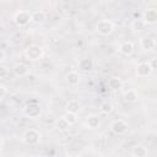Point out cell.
I'll return each instance as SVG.
<instances>
[{"label": "cell", "mask_w": 157, "mask_h": 157, "mask_svg": "<svg viewBox=\"0 0 157 157\" xmlns=\"http://www.w3.org/2000/svg\"><path fill=\"white\" fill-rule=\"evenodd\" d=\"M40 132L36 129H28L22 135V141L28 146H36L40 142Z\"/></svg>", "instance_id": "6da1fadb"}, {"label": "cell", "mask_w": 157, "mask_h": 157, "mask_svg": "<svg viewBox=\"0 0 157 157\" xmlns=\"http://www.w3.org/2000/svg\"><path fill=\"white\" fill-rule=\"evenodd\" d=\"M44 55V50L42 47L37 45V44H32V45H28L26 49H25V56L31 60V61H36V60H39L42 56Z\"/></svg>", "instance_id": "7a4b0ae2"}, {"label": "cell", "mask_w": 157, "mask_h": 157, "mask_svg": "<svg viewBox=\"0 0 157 157\" xmlns=\"http://www.w3.org/2000/svg\"><path fill=\"white\" fill-rule=\"evenodd\" d=\"M40 113H42L40 105L37 102H29V103H27L23 107V115L27 117V118H29V119L38 118L40 115Z\"/></svg>", "instance_id": "3957f363"}, {"label": "cell", "mask_w": 157, "mask_h": 157, "mask_svg": "<svg viewBox=\"0 0 157 157\" xmlns=\"http://www.w3.org/2000/svg\"><path fill=\"white\" fill-rule=\"evenodd\" d=\"M96 31L101 36H109L114 32V23L110 20H101L96 25Z\"/></svg>", "instance_id": "277c9868"}, {"label": "cell", "mask_w": 157, "mask_h": 157, "mask_svg": "<svg viewBox=\"0 0 157 157\" xmlns=\"http://www.w3.org/2000/svg\"><path fill=\"white\" fill-rule=\"evenodd\" d=\"M13 21L17 26L20 27H23V26H27L31 21H32V13H29L28 11H25V10H21V11H17L13 16Z\"/></svg>", "instance_id": "5b68a950"}, {"label": "cell", "mask_w": 157, "mask_h": 157, "mask_svg": "<svg viewBox=\"0 0 157 157\" xmlns=\"http://www.w3.org/2000/svg\"><path fill=\"white\" fill-rule=\"evenodd\" d=\"M110 129H112V131L114 134L121 135V134L126 132V130H128V123L125 120H123V119H117V120H114L112 123Z\"/></svg>", "instance_id": "8992f818"}, {"label": "cell", "mask_w": 157, "mask_h": 157, "mask_svg": "<svg viewBox=\"0 0 157 157\" xmlns=\"http://www.w3.org/2000/svg\"><path fill=\"white\" fill-rule=\"evenodd\" d=\"M152 71H153V70H152V67H151L150 63H146V61L137 64L136 70H135L136 76H139V77H147V76H150V75H151V72H152Z\"/></svg>", "instance_id": "52a82bcc"}, {"label": "cell", "mask_w": 157, "mask_h": 157, "mask_svg": "<svg viewBox=\"0 0 157 157\" xmlns=\"http://www.w3.org/2000/svg\"><path fill=\"white\" fill-rule=\"evenodd\" d=\"M12 72H13V75L16 77H25V76H27L29 74V69L23 63H17V64L13 65Z\"/></svg>", "instance_id": "ba28073f"}, {"label": "cell", "mask_w": 157, "mask_h": 157, "mask_svg": "<svg viewBox=\"0 0 157 157\" xmlns=\"http://www.w3.org/2000/svg\"><path fill=\"white\" fill-rule=\"evenodd\" d=\"M142 20L145 21L146 25H153L157 22V10L155 9H147L144 12Z\"/></svg>", "instance_id": "9c48e42d"}, {"label": "cell", "mask_w": 157, "mask_h": 157, "mask_svg": "<svg viewBox=\"0 0 157 157\" xmlns=\"http://www.w3.org/2000/svg\"><path fill=\"white\" fill-rule=\"evenodd\" d=\"M140 45H141V48L145 49V50H152V49L156 48L157 42H156V39L152 38V37H142L141 40H140Z\"/></svg>", "instance_id": "30bf717a"}, {"label": "cell", "mask_w": 157, "mask_h": 157, "mask_svg": "<svg viewBox=\"0 0 157 157\" xmlns=\"http://www.w3.org/2000/svg\"><path fill=\"white\" fill-rule=\"evenodd\" d=\"M134 49H135V45H134V43L130 42V40L123 42V43L120 44V47H119V52H120L123 55H125V56L131 55V54L134 53Z\"/></svg>", "instance_id": "8fae6325"}, {"label": "cell", "mask_w": 157, "mask_h": 157, "mask_svg": "<svg viewBox=\"0 0 157 157\" xmlns=\"http://www.w3.org/2000/svg\"><path fill=\"white\" fill-rule=\"evenodd\" d=\"M101 124V120H99V117L97 114H90L87 115L86 118V125L88 129H97Z\"/></svg>", "instance_id": "7c38bea8"}, {"label": "cell", "mask_w": 157, "mask_h": 157, "mask_svg": "<svg viewBox=\"0 0 157 157\" xmlns=\"http://www.w3.org/2000/svg\"><path fill=\"white\" fill-rule=\"evenodd\" d=\"M65 108H66V110H69V112L78 113V110L81 109V103L78 102V99H75V98H72V99H69V101L66 102V105H65Z\"/></svg>", "instance_id": "4fadbf2b"}, {"label": "cell", "mask_w": 157, "mask_h": 157, "mask_svg": "<svg viewBox=\"0 0 157 157\" xmlns=\"http://www.w3.org/2000/svg\"><path fill=\"white\" fill-rule=\"evenodd\" d=\"M78 69L82 71H91L93 69V60L90 58H83L78 61Z\"/></svg>", "instance_id": "5bb4252c"}, {"label": "cell", "mask_w": 157, "mask_h": 157, "mask_svg": "<svg viewBox=\"0 0 157 157\" xmlns=\"http://www.w3.org/2000/svg\"><path fill=\"white\" fill-rule=\"evenodd\" d=\"M80 75L76 72V71H70L67 75H66V82L70 85V86H77L80 83Z\"/></svg>", "instance_id": "9a60e30c"}, {"label": "cell", "mask_w": 157, "mask_h": 157, "mask_svg": "<svg viewBox=\"0 0 157 157\" xmlns=\"http://www.w3.org/2000/svg\"><path fill=\"white\" fill-rule=\"evenodd\" d=\"M54 126H55V129L59 130V131H65V130H67V129L70 128V123H69L64 117H61V118H58V119L55 120Z\"/></svg>", "instance_id": "2e32d148"}, {"label": "cell", "mask_w": 157, "mask_h": 157, "mask_svg": "<svg viewBox=\"0 0 157 157\" xmlns=\"http://www.w3.org/2000/svg\"><path fill=\"white\" fill-rule=\"evenodd\" d=\"M123 98L129 103H134V102H136L139 99V94H137V92L135 90H128V91L124 92Z\"/></svg>", "instance_id": "e0dca14e"}, {"label": "cell", "mask_w": 157, "mask_h": 157, "mask_svg": "<svg viewBox=\"0 0 157 157\" xmlns=\"http://www.w3.org/2000/svg\"><path fill=\"white\" fill-rule=\"evenodd\" d=\"M108 87H109L110 90H120V88L123 87V81H121V78H120V77H117V76L110 77V78L108 80Z\"/></svg>", "instance_id": "ac0fdd59"}, {"label": "cell", "mask_w": 157, "mask_h": 157, "mask_svg": "<svg viewBox=\"0 0 157 157\" xmlns=\"http://www.w3.org/2000/svg\"><path fill=\"white\" fill-rule=\"evenodd\" d=\"M147 153H148L147 148L144 147V146H141V145H137V146H135V147L132 148V155H134V156L145 157V156H147Z\"/></svg>", "instance_id": "d6986e66"}, {"label": "cell", "mask_w": 157, "mask_h": 157, "mask_svg": "<svg viewBox=\"0 0 157 157\" xmlns=\"http://www.w3.org/2000/svg\"><path fill=\"white\" fill-rule=\"evenodd\" d=\"M45 20V12L44 11H36L32 13V21L36 23H42Z\"/></svg>", "instance_id": "ffe728a7"}, {"label": "cell", "mask_w": 157, "mask_h": 157, "mask_svg": "<svg viewBox=\"0 0 157 157\" xmlns=\"http://www.w3.org/2000/svg\"><path fill=\"white\" fill-rule=\"evenodd\" d=\"M69 123H70V125H72V124H75L76 121H77V113H74V112H69V110H66V113L63 115Z\"/></svg>", "instance_id": "44dd1931"}, {"label": "cell", "mask_w": 157, "mask_h": 157, "mask_svg": "<svg viewBox=\"0 0 157 157\" xmlns=\"http://www.w3.org/2000/svg\"><path fill=\"white\" fill-rule=\"evenodd\" d=\"M145 26H146V23H145L144 20H134V22H132V25H131L132 29L136 31V32L142 31V29L145 28Z\"/></svg>", "instance_id": "7402d4cb"}, {"label": "cell", "mask_w": 157, "mask_h": 157, "mask_svg": "<svg viewBox=\"0 0 157 157\" xmlns=\"http://www.w3.org/2000/svg\"><path fill=\"white\" fill-rule=\"evenodd\" d=\"M99 109L102 113L104 114H110L113 112V104L109 103V102H103L101 105H99Z\"/></svg>", "instance_id": "603a6c76"}, {"label": "cell", "mask_w": 157, "mask_h": 157, "mask_svg": "<svg viewBox=\"0 0 157 157\" xmlns=\"http://www.w3.org/2000/svg\"><path fill=\"white\" fill-rule=\"evenodd\" d=\"M9 72H10V69H9L6 65L1 64V65H0V78H1V80H5L6 76L9 75Z\"/></svg>", "instance_id": "cb8c5ba5"}, {"label": "cell", "mask_w": 157, "mask_h": 157, "mask_svg": "<svg viewBox=\"0 0 157 157\" xmlns=\"http://www.w3.org/2000/svg\"><path fill=\"white\" fill-rule=\"evenodd\" d=\"M7 94V88L4 85H0V101H2Z\"/></svg>", "instance_id": "d4e9b609"}, {"label": "cell", "mask_w": 157, "mask_h": 157, "mask_svg": "<svg viewBox=\"0 0 157 157\" xmlns=\"http://www.w3.org/2000/svg\"><path fill=\"white\" fill-rule=\"evenodd\" d=\"M148 63H150V65H151L152 70H157V58H152Z\"/></svg>", "instance_id": "484cf974"}, {"label": "cell", "mask_w": 157, "mask_h": 157, "mask_svg": "<svg viewBox=\"0 0 157 157\" xmlns=\"http://www.w3.org/2000/svg\"><path fill=\"white\" fill-rule=\"evenodd\" d=\"M5 58H6L5 49H1V50H0V60H1V61H4V60H5Z\"/></svg>", "instance_id": "4316f807"}]
</instances>
